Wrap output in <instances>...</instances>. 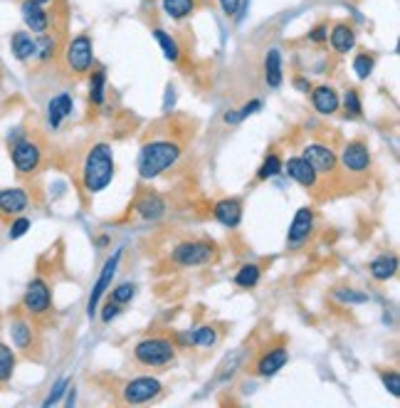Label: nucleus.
Returning a JSON list of instances; mask_svg holds the SVG:
<instances>
[{"mask_svg":"<svg viewBox=\"0 0 400 408\" xmlns=\"http://www.w3.org/2000/svg\"><path fill=\"white\" fill-rule=\"evenodd\" d=\"M30 198L22 188H3L0 190V213L3 216H20L27 208Z\"/></svg>","mask_w":400,"mask_h":408,"instance_id":"obj_17","label":"nucleus"},{"mask_svg":"<svg viewBox=\"0 0 400 408\" xmlns=\"http://www.w3.org/2000/svg\"><path fill=\"white\" fill-rule=\"evenodd\" d=\"M10 337H13V344H15L17 349L27 352V349L33 347V326L27 324L25 319H15L10 324Z\"/></svg>","mask_w":400,"mask_h":408,"instance_id":"obj_26","label":"nucleus"},{"mask_svg":"<svg viewBox=\"0 0 400 408\" xmlns=\"http://www.w3.org/2000/svg\"><path fill=\"white\" fill-rule=\"evenodd\" d=\"M35 43H38V52L35 54H38L40 60H49V57H54V47H57V45H54V40L49 38L47 33H45L40 40H35Z\"/></svg>","mask_w":400,"mask_h":408,"instance_id":"obj_39","label":"nucleus"},{"mask_svg":"<svg viewBox=\"0 0 400 408\" xmlns=\"http://www.w3.org/2000/svg\"><path fill=\"white\" fill-rule=\"evenodd\" d=\"M289 361V354L284 347H275L270 349V352H265L260 356V361H257V366H254V371L262 376V379H270V376L279 374L282 369H284V364Z\"/></svg>","mask_w":400,"mask_h":408,"instance_id":"obj_15","label":"nucleus"},{"mask_svg":"<svg viewBox=\"0 0 400 408\" xmlns=\"http://www.w3.org/2000/svg\"><path fill=\"white\" fill-rule=\"evenodd\" d=\"M309 40H311V43H324V40H329V25H326V22L316 25L311 33H309Z\"/></svg>","mask_w":400,"mask_h":408,"instance_id":"obj_45","label":"nucleus"},{"mask_svg":"<svg viewBox=\"0 0 400 408\" xmlns=\"http://www.w3.org/2000/svg\"><path fill=\"white\" fill-rule=\"evenodd\" d=\"M311 104H314V109L319 112V114H324V116H329V114H334L336 109H339V94H336V89L334 87H329V84H321V87H316L311 92Z\"/></svg>","mask_w":400,"mask_h":408,"instance_id":"obj_19","label":"nucleus"},{"mask_svg":"<svg viewBox=\"0 0 400 408\" xmlns=\"http://www.w3.org/2000/svg\"><path fill=\"white\" fill-rule=\"evenodd\" d=\"M220 8L227 17H238L240 8H243V0H220Z\"/></svg>","mask_w":400,"mask_h":408,"instance_id":"obj_43","label":"nucleus"},{"mask_svg":"<svg viewBox=\"0 0 400 408\" xmlns=\"http://www.w3.org/2000/svg\"><path fill=\"white\" fill-rule=\"evenodd\" d=\"M163 386L158 379H151V376H139V379H131L124 388H121V398L129 406H139V403H148L156 401L161 396Z\"/></svg>","mask_w":400,"mask_h":408,"instance_id":"obj_5","label":"nucleus"},{"mask_svg":"<svg viewBox=\"0 0 400 408\" xmlns=\"http://www.w3.org/2000/svg\"><path fill=\"white\" fill-rule=\"evenodd\" d=\"M178 342L180 344H190V347H213L217 342V332L213 326H198L193 332H183L178 334Z\"/></svg>","mask_w":400,"mask_h":408,"instance_id":"obj_23","label":"nucleus"},{"mask_svg":"<svg viewBox=\"0 0 400 408\" xmlns=\"http://www.w3.org/2000/svg\"><path fill=\"white\" fill-rule=\"evenodd\" d=\"M174 262L180 267H198L206 265L215 257V245L208 240H185L174 248Z\"/></svg>","mask_w":400,"mask_h":408,"instance_id":"obj_4","label":"nucleus"},{"mask_svg":"<svg viewBox=\"0 0 400 408\" xmlns=\"http://www.w3.org/2000/svg\"><path fill=\"white\" fill-rule=\"evenodd\" d=\"M70 388V379H60L57 384L52 386V391H49V396L43 401V406L45 408H49V406H54V403H60V398L65 396V391Z\"/></svg>","mask_w":400,"mask_h":408,"instance_id":"obj_38","label":"nucleus"},{"mask_svg":"<svg viewBox=\"0 0 400 408\" xmlns=\"http://www.w3.org/2000/svg\"><path fill=\"white\" fill-rule=\"evenodd\" d=\"M35 3H40V6H47V3H52V0H35Z\"/></svg>","mask_w":400,"mask_h":408,"instance_id":"obj_47","label":"nucleus"},{"mask_svg":"<svg viewBox=\"0 0 400 408\" xmlns=\"http://www.w3.org/2000/svg\"><path fill=\"white\" fill-rule=\"evenodd\" d=\"M331 47L339 54L351 52V50L356 47V33H353V27L346 25V22L334 25V30H331Z\"/></svg>","mask_w":400,"mask_h":408,"instance_id":"obj_20","label":"nucleus"},{"mask_svg":"<svg viewBox=\"0 0 400 408\" xmlns=\"http://www.w3.org/2000/svg\"><path fill=\"white\" fill-rule=\"evenodd\" d=\"M341 163L344 169L351 171V174H363L371 166V151H368L366 144L361 142H351L346 144V149L341 151Z\"/></svg>","mask_w":400,"mask_h":408,"instance_id":"obj_10","label":"nucleus"},{"mask_svg":"<svg viewBox=\"0 0 400 408\" xmlns=\"http://www.w3.org/2000/svg\"><path fill=\"white\" fill-rule=\"evenodd\" d=\"M10 158H13V166H15L17 174L27 176L40 169L43 149H40V144L30 142V139H17L10 146Z\"/></svg>","mask_w":400,"mask_h":408,"instance_id":"obj_6","label":"nucleus"},{"mask_svg":"<svg viewBox=\"0 0 400 408\" xmlns=\"http://www.w3.org/2000/svg\"><path fill=\"white\" fill-rule=\"evenodd\" d=\"M240 359H243V352H233V354H227L225 356V361L220 364V369H217V374H215V381L217 384H225V381H230L233 379V374L238 371V366H240Z\"/></svg>","mask_w":400,"mask_h":408,"instance_id":"obj_31","label":"nucleus"},{"mask_svg":"<svg viewBox=\"0 0 400 408\" xmlns=\"http://www.w3.org/2000/svg\"><path fill=\"white\" fill-rule=\"evenodd\" d=\"M213 216L220 225L225 228H238L240 220H243V203L238 198H222L220 203H215L213 208Z\"/></svg>","mask_w":400,"mask_h":408,"instance_id":"obj_16","label":"nucleus"},{"mask_svg":"<svg viewBox=\"0 0 400 408\" xmlns=\"http://www.w3.org/2000/svg\"><path fill=\"white\" fill-rule=\"evenodd\" d=\"M72 107H75V102H72V97L67 92L57 94V97H52L47 102V121L52 129H57V126L62 124V121L67 119V116L72 114Z\"/></svg>","mask_w":400,"mask_h":408,"instance_id":"obj_18","label":"nucleus"},{"mask_svg":"<svg viewBox=\"0 0 400 408\" xmlns=\"http://www.w3.org/2000/svg\"><path fill=\"white\" fill-rule=\"evenodd\" d=\"M374 57L368 52H361V54H356V60H353V72H356V77L358 80H368V75L374 72Z\"/></svg>","mask_w":400,"mask_h":408,"instance_id":"obj_35","label":"nucleus"},{"mask_svg":"<svg viewBox=\"0 0 400 408\" xmlns=\"http://www.w3.org/2000/svg\"><path fill=\"white\" fill-rule=\"evenodd\" d=\"M67 67H70L75 75H84V72L92 70L94 65V45L89 35H77L70 45H67Z\"/></svg>","mask_w":400,"mask_h":408,"instance_id":"obj_7","label":"nucleus"},{"mask_svg":"<svg viewBox=\"0 0 400 408\" xmlns=\"http://www.w3.org/2000/svg\"><path fill=\"white\" fill-rule=\"evenodd\" d=\"M260 275H262L260 265L249 262V265H243L238 270V275H235V285H238V287H243V289H252L254 285L260 282Z\"/></svg>","mask_w":400,"mask_h":408,"instance_id":"obj_29","label":"nucleus"},{"mask_svg":"<svg viewBox=\"0 0 400 408\" xmlns=\"http://www.w3.org/2000/svg\"><path fill=\"white\" fill-rule=\"evenodd\" d=\"M294 84H297L299 92H309V89H311V84H309L307 80H302V77H299V80H294Z\"/></svg>","mask_w":400,"mask_h":408,"instance_id":"obj_46","label":"nucleus"},{"mask_svg":"<svg viewBox=\"0 0 400 408\" xmlns=\"http://www.w3.org/2000/svg\"><path fill=\"white\" fill-rule=\"evenodd\" d=\"M265 82L272 89L282 84V54L279 50H270L265 57Z\"/></svg>","mask_w":400,"mask_h":408,"instance_id":"obj_24","label":"nucleus"},{"mask_svg":"<svg viewBox=\"0 0 400 408\" xmlns=\"http://www.w3.org/2000/svg\"><path fill=\"white\" fill-rule=\"evenodd\" d=\"M114 181V149L109 144H94L82 166V183L87 193H102Z\"/></svg>","mask_w":400,"mask_h":408,"instance_id":"obj_1","label":"nucleus"},{"mask_svg":"<svg viewBox=\"0 0 400 408\" xmlns=\"http://www.w3.org/2000/svg\"><path fill=\"white\" fill-rule=\"evenodd\" d=\"M153 38H156V40H158V45H161L163 54H166V60L178 62V57H180L178 43H176V40L171 38V35H168L166 30H161V27H156V30H153Z\"/></svg>","mask_w":400,"mask_h":408,"instance_id":"obj_30","label":"nucleus"},{"mask_svg":"<svg viewBox=\"0 0 400 408\" xmlns=\"http://www.w3.org/2000/svg\"><path fill=\"white\" fill-rule=\"evenodd\" d=\"M20 13H22L25 25L30 27L33 33L45 35L49 30V13L45 10V6H40V3H35V0H25V3L20 6Z\"/></svg>","mask_w":400,"mask_h":408,"instance_id":"obj_14","label":"nucleus"},{"mask_svg":"<svg viewBox=\"0 0 400 408\" xmlns=\"http://www.w3.org/2000/svg\"><path fill=\"white\" fill-rule=\"evenodd\" d=\"M344 109H346V114H351V116H361L363 114L361 99H358L356 89H348V92L344 94Z\"/></svg>","mask_w":400,"mask_h":408,"instance_id":"obj_37","label":"nucleus"},{"mask_svg":"<svg viewBox=\"0 0 400 408\" xmlns=\"http://www.w3.org/2000/svg\"><path fill=\"white\" fill-rule=\"evenodd\" d=\"M136 213L141 218H146V220H158L166 213V203L156 193H146V196H141L139 203H136Z\"/></svg>","mask_w":400,"mask_h":408,"instance_id":"obj_21","label":"nucleus"},{"mask_svg":"<svg viewBox=\"0 0 400 408\" xmlns=\"http://www.w3.org/2000/svg\"><path fill=\"white\" fill-rule=\"evenodd\" d=\"M180 158V146L176 142H148L144 144L139 153V176L141 179H156L163 171H168Z\"/></svg>","mask_w":400,"mask_h":408,"instance_id":"obj_2","label":"nucleus"},{"mask_svg":"<svg viewBox=\"0 0 400 408\" xmlns=\"http://www.w3.org/2000/svg\"><path fill=\"white\" fill-rule=\"evenodd\" d=\"M13 369H15V354H13L10 347L0 344V381H8V379H10Z\"/></svg>","mask_w":400,"mask_h":408,"instance_id":"obj_32","label":"nucleus"},{"mask_svg":"<svg viewBox=\"0 0 400 408\" xmlns=\"http://www.w3.org/2000/svg\"><path fill=\"white\" fill-rule=\"evenodd\" d=\"M262 109V102L260 99H252V102H247L243 109H238V112H227L225 114V121L227 124H240L243 119H247L249 114H254V112H260Z\"/></svg>","mask_w":400,"mask_h":408,"instance_id":"obj_33","label":"nucleus"},{"mask_svg":"<svg viewBox=\"0 0 400 408\" xmlns=\"http://www.w3.org/2000/svg\"><path fill=\"white\" fill-rule=\"evenodd\" d=\"M134 356L144 366H166L174 361L176 344L163 337H148L134 347Z\"/></svg>","mask_w":400,"mask_h":408,"instance_id":"obj_3","label":"nucleus"},{"mask_svg":"<svg viewBox=\"0 0 400 408\" xmlns=\"http://www.w3.org/2000/svg\"><path fill=\"white\" fill-rule=\"evenodd\" d=\"M277 174H282V161L277 153H272V156H267L265 161H262L260 169H257V179L267 181V179H275Z\"/></svg>","mask_w":400,"mask_h":408,"instance_id":"obj_34","label":"nucleus"},{"mask_svg":"<svg viewBox=\"0 0 400 408\" xmlns=\"http://www.w3.org/2000/svg\"><path fill=\"white\" fill-rule=\"evenodd\" d=\"M27 230H30V220L20 216L15 220V223L10 225V233H8V235H10V240H17V238H22V235H25Z\"/></svg>","mask_w":400,"mask_h":408,"instance_id":"obj_42","label":"nucleus"},{"mask_svg":"<svg viewBox=\"0 0 400 408\" xmlns=\"http://www.w3.org/2000/svg\"><path fill=\"white\" fill-rule=\"evenodd\" d=\"M104 97H107V72L97 70L92 72V80H89V102L92 104H104Z\"/></svg>","mask_w":400,"mask_h":408,"instance_id":"obj_28","label":"nucleus"},{"mask_svg":"<svg viewBox=\"0 0 400 408\" xmlns=\"http://www.w3.org/2000/svg\"><path fill=\"white\" fill-rule=\"evenodd\" d=\"M311 230H314V211L311 208H299L297 216H294V220H292V225H289V233H287L289 248H299L302 243H307Z\"/></svg>","mask_w":400,"mask_h":408,"instance_id":"obj_11","label":"nucleus"},{"mask_svg":"<svg viewBox=\"0 0 400 408\" xmlns=\"http://www.w3.org/2000/svg\"><path fill=\"white\" fill-rule=\"evenodd\" d=\"M334 294H336V299L348 302V305H363V302H368V294L356 292V289H336Z\"/></svg>","mask_w":400,"mask_h":408,"instance_id":"obj_40","label":"nucleus"},{"mask_svg":"<svg viewBox=\"0 0 400 408\" xmlns=\"http://www.w3.org/2000/svg\"><path fill=\"white\" fill-rule=\"evenodd\" d=\"M119 260H121V250H116L107 262H104V267H102V272H99L97 282H94V287H92V294H89V302H87V315L89 317L97 315L99 305H102V297L107 294V289L111 287L114 275H116V270H119Z\"/></svg>","mask_w":400,"mask_h":408,"instance_id":"obj_9","label":"nucleus"},{"mask_svg":"<svg viewBox=\"0 0 400 408\" xmlns=\"http://www.w3.org/2000/svg\"><path fill=\"white\" fill-rule=\"evenodd\" d=\"M380 379H383V386L388 388L390 393H393L395 398L400 396V376H398V371H383L380 374Z\"/></svg>","mask_w":400,"mask_h":408,"instance_id":"obj_41","label":"nucleus"},{"mask_svg":"<svg viewBox=\"0 0 400 408\" xmlns=\"http://www.w3.org/2000/svg\"><path fill=\"white\" fill-rule=\"evenodd\" d=\"M282 169L287 171L289 179H294L299 186H304V188H314V186H316V181H319V174L314 171V166L304 156L289 158V161L284 163Z\"/></svg>","mask_w":400,"mask_h":408,"instance_id":"obj_13","label":"nucleus"},{"mask_svg":"<svg viewBox=\"0 0 400 408\" xmlns=\"http://www.w3.org/2000/svg\"><path fill=\"white\" fill-rule=\"evenodd\" d=\"M163 13L174 20H183L195 13V0H163Z\"/></svg>","mask_w":400,"mask_h":408,"instance_id":"obj_27","label":"nucleus"},{"mask_svg":"<svg viewBox=\"0 0 400 408\" xmlns=\"http://www.w3.org/2000/svg\"><path fill=\"white\" fill-rule=\"evenodd\" d=\"M10 50L17 60L25 62V60H30V57H35V52H38V43H35V38L30 33H13Z\"/></svg>","mask_w":400,"mask_h":408,"instance_id":"obj_22","label":"nucleus"},{"mask_svg":"<svg viewBox=\"0 0 400 408\" xmlns=\"http://www.w3.org/2000/svg\"><path fill=\"white\" fill-rule=\"evenodd\" d=\"M304 158L311 163L314 171L319 176H329V174H334V169H336L334 151H331L329 146H324V144H309V146L304 149Z\"/></svg>","mask_w":400,"mask_h":408,"instance_id":"obj_12","label":"nucleus"},{"mask_svg":"<svg viewBox=\"0 0 400 408\" xmlns=\"http://www.w3.org/2000/svg\"><path fill=\"white\" fill-rule=\"evenodd\" d=\"M22 307H25L27 315L33 317H43L49 312L52 307V292H49V285L43 278L30 280L25 289V297H22Z\"/></svg>","mask_w":400,"mask_h":408,"instance_id":"obj_8","label":"nucleus"},{"mask_svg":"<svg viewBox=\"0 0 400 408\" xmlns=\"http://www.w3.org/2000/svg\"><path fill=\"white\" fill-rule=\"evenodd\" d=\"M395 272H398V260H395V255H380L371 262V275H374L376 280H380V282L395 278Z\"/></svg>","mask_w":400,"mask_h":408,"instance_id":"obj_25","label":"nucleus"},{"mask_svg":"<svg viewBox=\"0 0 400 408\" xmlns=\"http://www.w3.org/2000/svg\"><path fill=\"white\" fill-rule=\"evenodd\" d=\"M119 312H121V305H116V302H107V305H104V310H102V322H104V324H109L111 319H116V317H119Z\"/></svg>","mask_w":400,"mask_h":408,"instance_id":"obj_44","label":"nucleus"},{"mask_svg":"<svg viewBox=\"0 0 400 408\" xmlns=\"http://www.w3.org/2000/svg\"><path fill=\"white\" fill-rule=\"evenodd\" d=\"M134 294H136L134 285L121 282V285H116V289H111V302H116V305H126V302H131Z\"/></svg>","mask_w":400,"mask_h":408,"instance_id":"obj_36","label":"nucleus"}]
</instances>
